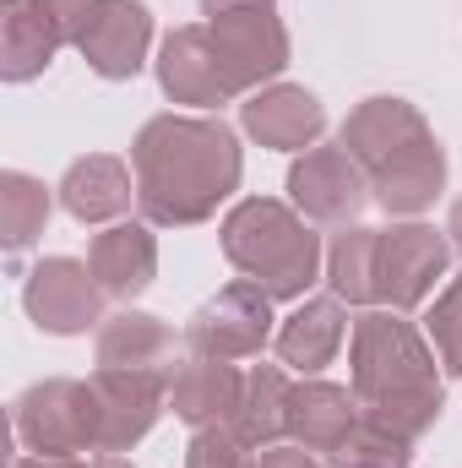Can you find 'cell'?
Returning a JSON list of instances; mask_svg holds the SVG:
<instances>
[{
    "mask_svg": "<svg viewBox=\"0 0 462 468\" xmlns=\"http://www.w3.org/2000/svg\"><path fill=\"white\" fill-rule=\"evenodd\" d=\"M256 468H327V463H316V452H305L299 441H278V447H261L256 452Z\"/></svg>",
    "mask_w": 462,
    "mask_h": 468,
    "instance_id": "29",
    "label": "cell"
},
{
    "mask_svg": "<svg viewBox=\"0 0 462 468\" xmlns=\"http://www.w3.org/2000/svg\"><path fill=\"white\" fill-rule=\"evenodd\" d=\"M33 5H38V16L55 27L60 44H82V33L93 27V16H99L104 0H33Z\"/></svg>",
    "mask_w": 462,
    "mask_h": 468,
    "instance_id": "28",
    "label": "cell"
},
{
    "mask_svg": "<svg viewBox=\"0 0 462 468\" xmlns=\"http://www.w3.org/2000/svg\"><path fill=\"white\" fill-rule=\"evenodd\" d=\"M185 468H256V447L239 441L229 425H207V431H191Z\"/></svg>",
    "mask_w": 462,
    "mask_h": 468,
    "instance_id": "27",
    "label": "cell"
},
{
    "mask_svg": "<svg viewBox=\"0 0 462 468\" xmlns=\"http://www.w3.org/2000/svg\"><path fill=\"white\" fill-rule=\"evenodd\" d=\"M272 294L261 289V283H250V278H239L229 289H218L213 300H202L196 311H191V322H185V354H202V359H256V354L267 349L272 338H278V316H272Z\"/></svg>",
    "mask_w": 462,
    "mask_h": 468,
    "instance_id": "7",
    "label": "cell"
},
{
    "mask_svg": "<svg viewBox=\"0 0 462 468\" xmlns=\"http://www.w3.org/2000/svg\"><path fill=\"white\" fill-rule=\"evenodd\" d=\"M93 468H136V463H125L120 452H99V458H93Z\"/></svg>",
    "mask_w": 462,
    "mask_h": 468,
    "instance_id": "33",
    "label": "cell"
},
{
    "mask_svg": "<svg viewBox=\"0 0 462 468\" xmlns=\"http://www.w3.org/2000/svg\"><path fill=\"white\" fill-rule=\"evenodd\" d=\"M446 234H452V250L462 256V197L452 202V218H446Z\"/></svg>",
    "mask_w": 462,
    "mask_h": 468,
    "instance_id": "32",
    "label": "cell"
},
{
    "mask_svg": "<svg viewBox=\"0 0 462 468\" xmlns=\"http://www.w3.org/2000/svg\"><path fill=\"white\" fill-rule=\"evenodd\" d=\"M5 468H93V463L66 458V452H22V458H11Z\"/></svg>",
    "mask_w": 462,
    "mask_h": 468,
    "instance_id": "30",
    "label": "cell"
},
{
    "mask_svg": "<svg viewBox=\"0 0 462 468\" xmlns=\"http://www.w3.org/2000/svg\"><path fill=\"white\" fill-rule=\"evenodd\" d=\"M158 88L169 104H191V110H224V104H239V82L229 77L207 22H185L174 27L163 44H158Z\"/></svg>",
    "mask_w": 462,
    "mask_h": 468,
    "instance_id": "10",
    "label": "cell"
},
{
    "mask_svg": "<svg viewBox=\"0 0 462 468\" xmlns=\"http://www.w3.org/2000/svg\"><path fill=\"white\" fill-rule=\"evenodd\" d=\"M77 49L104 82H131L152 49V11L142 0H104Z\"/></svg>",
    "mask_w": 462,
    "mask_h": 468,
    "instance_id": "15",
    "label": "cell"
},
{
    "mask_svg": "<svg viewBox=\"0 0 462 468\" xmlns=\"http://www.w3.org/2000/svg\"><path fill=\"white\" fill-rule=\"evenodd\" d=\"M289 370L283 365H250L245 381H239V403L229 414V431L239 441H250L256 452L261 447H278L289 436Z\"/></svg>",
    "mask_w": 462,
    "mask_h": 468,
    "instance_id": "21",
    "label": "cell"
},
{
    "mask_svg": "<svg viewBox=\"0 0 462 468\" xmlns=\"http://www.w3.org/2000/svg\"><path fill=\"white\" fill-rule=\"evenodd\" d=\"M136 213L152 229H196L239 191L245 153L213 115H152L131 142Z\"/></svg>",
    "mask_w": 462,
    "mask_h": 468,
    "instance_id": "1",
    "label": "cell"
},
{
    "mask_svg": "<svg viewBox=\"0 0 462 468\" xmlns=\"http://www.w3.org/2000/svg\"><path fill=\"white\" fill-rule=\"evenodd\" d=\"M239 125L250 142H261L272 153H310L327 131V110L299 82H267L250 99H239Z\"/></svg>",
    "mask_w": 462,
    "mask_h": 468,
    "instance_id": "12",
    "label": "cell"
},
{
    "mask_svg": "<svg viewBox=\"0 0 462 468\" xmlns=\"http://www.w3.org/2000/svg\"><path fill=\"white\" fill-rule=\"evenodd\" d=\"M364 420L353 387H338V381H321V376H305L294 381L289 392V441H299L305 452H338L343 436Z\"/></svg>",
    "mask_w": 462,
    "mask_h": 468,
    "instance_id": "17",
    "label": "cell"
},
{
    "mask_svg": "<svg viewBox=\"0 0 462 468\" xmlns=\"http://www.w3.org/2000/svg\"><path fill=\"white\" fill-rule=\"evenodd\" d=\"M49 207H55V197H49L44 180H33L22 169H5L0 175V250L5 256H22L44 234Z\"/></svg>",
    "mask_w": 462,
    "mask_h": 468,
    "instance_id": "24",
    "label": "cell"
},
{
    "mask_svg": "<svg viewBox=\"0 0 462 468\" xmlns=\"http://www.w3.org/2000/svg\"><path fill=\"white\" fill-rule=\"evenodd\" d=\"M229 77L239 82V93L250 99L256 88L278 82L294 60V44H289V27L278 16V5H261V11H224V16H202Z\"/></svg>",
    "mask_w": 462,
    "mask_h": 468,
    "instance_id": "11",
    "label": "cell"
},
{
    "mask_svg": "<svg viewBox=\"0 0 462 468\" xmlns=\"http://www.w3.org/2000/svg\"><path fill=\"white\" fill-rule=\"evenodd\" d=\"M289 202L299 218H310L321 229H348V224H359V213L375 197H370V175L353 164L343 142H332V147L316 142L310 153H299L289 164Z\"/></svg>",
    "mask_w": 462,
    "mask_h": 468,
    "instance_id": "8",
    "label": "cell"
},
{
    "mask_svg": "<svg viewBox=\"0 0 462 468\" xmlns=\"http://www.w3.org/2000/svg\"><path fill=\"white\" fill-rule=\"evenodd\" d=\"M218 245L234 272L261 283L272 300H305L316 278H327V245L310 218L294 213V202L278 197H245L218 224Z\"/></svg>",
    "mask_w": 462,
    "mask_h": 468,
    "instance_id": "4",
    "label": "cell"
},
{
    "mask_svg": "<svg viewBox=\"0 0 462 468\" xmlns=\"http://www.w3.org/2000/svg\"><path fill=\"white\" fill-rule=\"evenodd\" d=\"M425 338H430V349L441 359V370L462 381V272L436 294V305L425 316Z\"/></svg>",
    "mask_w": 462,
    "mask_h": 468,
    "instance_id": "26",
    "label": "cell"
},
{
    "mask_svg": "<svg viewBox=\"0 0 462 468\" xmlns=\"http://www.w3.org/2000/svg\"><path fill=\"white\" fill-rule=\"evenodd\" d=\"M55 197L77 224H120L136 207V169L115 153H88L60 175Z\"/></svg>",
    "mask_w": 462,
    "mask_h": 468,
    "instance_id": "16",
    "label": "cell"
},
{
    "mask_svg": "<svg viewBox=\"0 0 462 468\" xmlns=\"http://www.w3.org/2000/svg\"><path fill=\"white\" fill-rule=\"evenodd\" d=\"M93 392H99V420H104L99 452H131L169 409V381L142 376V370H99Z\"/></svg>",
    "mask_w": 462,
    "mask_h": 468,
    "instance_id": "13",
    "label": "cell"
},
{
    "mask_svg": "<svg viewBox=\"0 0 462 468\" xmlns=\"http://www.w3.org/2000/svg\"><path fill=\"white\" fill-rule=\"evenodd\" d=\"M348 387H353L364 420L397 431L403 441H419L425 431H436V420L446 409V370L430 349V338L403 311H381V305L353 316Z\"/></svg>",
    "mask_w": 462,
    "mask_h": 468,
    "instance_id": "2",
    "label": "cell"
},
{
    "mask_svg": "<svg viewBox=\"0 0 462 468\" xmlns=\"http://www.w3.org/2000/svg\"><path fill=\"white\" fill-rule=\"evenodd\" d=\"M375 239H381V229L348 224L327 245V283L343 305H364V311L375 305Z\"/></svg>",
    "mask_w": 462,
    "mask_h": 468,
    "instance_id": "23",
    "label": "cell"
},
{
    "mask_svg": "<svg viewBox=\"0 0 462 468\" xmlns=\"http://www.w3.org/2000/svg\"><path fill=\"white\" fill-rule=\"evenodd\" d=\"M66 44L55 38V27L38 16L33 0H0V77L5 82H33L55 66Z\"/></svg>",
    "mask_w": 462,
    "mask_h": 468,
    "instance_id": "22",
    "label": "cell"
},
{
    "mask_svg": "<svg viewBox=\"0 0 462 468\" xmlns=\"http://www.w3.org/2000/svg\"><path fill=\"white\" fill-rule=\"evenodd\" d=\"M343 338H348L343 300H338V294H321V300H310V294H305V300L278 322L272 349H278V359H283L289 370L316 376V370H327V365L338 359Z\"/></svg>",
    "mask_w": 462,
    "mask_h": 468,
    "instance_id": "19",
    "label": "cell"
},
{
    "mask_svg": "<svg viewBox=\"0 0 462 468\" xmlns=\"http://www.w3.org/2000/svg\"><path fill=\"white\" fill-rule=\"evenodd\" d=\"M22 305H27L33 327L49 338H82V333L104 327V289H99L93 267L77 256H44L22 283Z\"/></svg>",
    "mask_w": 462,
    "mask_h": 468,
    "instance_id": "9",
    "label": "cell"
},
{
    "mask_svg": "<svg viewBox=\"0 0 462 468\" xmlns=\"http://www.w3.org/2000/svg\"><path fill=\"white\" fill-rule=\"evenodd\" d=\"M261 5H278V0H202V16H224V11H261Z\"/></svg>",
    "mask_w": 462,
    "mask_h": 468,
    "instance_id": "31",
    "label": "cell"
},
{
    "mask_svg": "<svg viewBox=\"0 0 462 468\" xmlns=\"http://www.w3.org/2000/svg\"><path fill=\"white\" fill-rule=\"evenodd\" d=\"M327 468H414V441H403L375 420H359L343 436V447L327 452Z\"/></svg>",
    "mask_w": 462,
    "mask_h": 468,
    "instance_id": "25",
    "label": "cell"
},
{
    "mask_svg": "<svg viewBox=\"0 0 462 468\" xmlns=\"http://www.w3.org/2000/svg\"><path fill=\"white\" fill-rule=\"evenodd\" d=\"M185 338H174V327L169 322H158V316H147V311H115V316H104V327H99V370H142V376H174V365L185 359Z\"/></svg>",
    "mask_w": 462,
    "mask_h": 468,
    "instance_id": "14",
    "label": "cell"
},
{
    "mask_svg": "<svg viewBox=\"0 0 462 468\" xmlns=\"http://www.w3.org/2000/svg\"><path fill=\"white\" fill-rule=\"evenodd\" d=\"M446 267H452V234L446 229L419 224V218L381 229V239H375V305L403 311V316L419 311L436 294V283L446 278Z\"/></svg>",
    "mask_w": 462,
    "mask_h": 468,
    "instance_id": "6",
    "label": "cell"
},
{
    "mask_svg": "<svg viewBox=\"0 0 462 468\" xmlns=\"http://www.w3.org/2000/svg\"><path fill=\"white\" fill-rule=\"evenodd\" d=\"M88 267L99 278V289L110 300H136L152 289L158 278V234L152 224H110L93 234L88 245Z\"/></svg>",
    "mask_w": 462,
    "mask_h": 468,
    "instance_id": "18",
    "label": "cell"
},
{
    "mask_svg": "<svg viewBox=\"0 0 462 468\" xmlns=\"http://www.w3.org/2000/svg\"><path fill=\"white\" fill-rule=\"evenodd\" d=\"M11 431L27 452H66V458H82V452H99V392L93 381H77V376H49V381H33L16 403H11Z\"/></svg>",
    "mask_w": 462,
    "mask_h": 468,
    "instance_id": "5",
    "label": "cell"
},
{
    "mask_svg": "<svg viewBox=\"0 0 462 468\" xmlns=\"http://www.w3.org/2000/svg\"><path fill=\"white\" fill-rule=\"evenodd\" d=\"M338 142L370 175V197L392 218H419L446 191V147L436 142L419 104H408L397 93H375V99L353 104Z\"/></svg>",
    "mask_w": 462,
    "mask_h": 468,
    "instance_id": "3",
    "label": "cell"
},
{
    "mask_svg": "<svg viewBox=\"0 0 462 468\" xmlns=\"http://www.w3.org/2000/svg\"><path fill=\"white\" fill-rule=\"evenodd\" d=\"M239 381L245 370H234L229 359H202V354H185L169 376V414L185 420L191 431H207V425H229L234 403H239Z\"/></svg>",
    "mask_w": 462,
    "mask_h": 468,
    "instance_id": "20",
    "label": "cell"
}]
</instances>
